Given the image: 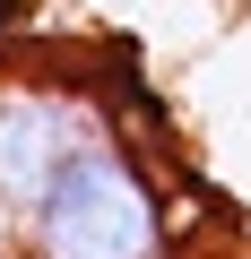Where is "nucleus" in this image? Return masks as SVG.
Wrapping results in <instances>:
<instances>
[{
  "mask_svg": "<svg viewBox=\"0 0 251 259\" xmlns=\"http://www.w3.org/2000/svg\"><path fill=\"white\" fill-rule=\"evenodd\" d=\"M26 250L35 259H165V207L148 173L104 130H87L78 156L52 173V190L26 216Z\"/></svg>",
  "mask_w": 251,
  "mask_h": 259,
  "instance_id": "obj_1",
  "label": "nucleus"
},
{
  "mask_svg": "<svg viewBox=\"0 0 251 259\" xmlns=\"http://www.w3.org/2000/svg\"><path fill=\"white\" fill-rule=\"evenodd\" d=\"M87 130H95V121H87L78 104L44 95V87H9V95H0V207H9L18 225L35 216V199H44L52 173L78 156Z\"/></svg>",
  "mask_w": 251,
  "mask_h": 259,
  "instance_id": "obj_2",
  "label": "nucleus"
}]
</instances>
